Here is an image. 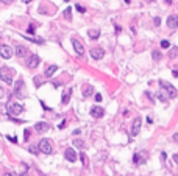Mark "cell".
<instances>
[{
	"instance_id": "cell-1",
	"label": "cell",
	"mask_w": 178,
	"mask_h": 176,
	"mask_svg": "<svg viewBox=\"0 0 178 176\" xmlns=\"http://www.w3.org/2000/svg\"><path fill=\"white\" fill-rule=\"evenodd\" d=\"M13 78H14V70L11 67H2L0 69V79L6 84H11Z\"/></svg>"
},
{
	"instance_id": "cell-2",
	"label": "cell",
	"mask_w": 178,
	"mask_h": 176,
	"mask_svg": "<svg viewBox=\"0 0 178 176\" xmlns=\"http://www.w3.org/2000/svg\"><path fill=\"white\" fill-rule=\"evenodd\" d=\"M159 86L163 87V91L166 92L167 95H169V98H175L178 97V91L175 87H173L170 83H167V81H164V79H159Z\"/></svg>"
},
{
	"instance_id": "cell-3",
	"label": "cell",
	"mask_w": 178,
	"mask_h": 176,
	"mask_svg": "<svg viewBox=\"0 0 178 176\" xmlns=\"http://www.w3.org/2000/svg\"><path fill=\"white\" fill-rule=\"evenodd\" d=\"M6 111H8L9 115H19V114H22V112H24V106L19 105V103H8Z\"/></svg>"
},
{
	"instance_id": "cell-4",
	"label": "cell",
	"mask_w": 178,
	"mask_h": 176,
	"mask_svg": "<svg viewBox=\"0 0 178 176\" xmlns=\"http://www.w3.org/2000/svg\"><path fill=\"white\" fill-rule=\"evenodd\" d=\"M14 55V50H13L9 45H0V56H2L3 59H9L11 56Z\"/></svg>"
},
{
	"instance_id": "cell-5",
	"label": "cell",
	"mask_w": 178,
	"mask_h": 176,
	"mask_svg": "<svg viewBox=\"0 0 178 176\" xmlns=\"http://www.w3.org/2000/svg\"><path fill=\"white\" fill-rule=\"evenodd\" d=\"M38 150L42 151V153H45V154H50V153H52V144L47 140V139H42V140L39 142Z\"/></svg>"
},
{
	"instance_id": "cell-6",
	"label": "cell",
	"mask_w": 178,
	"mask_h": 176,
	"mask_svg": "<svg viewBox=\"0 0 178 176\" xmlns=\"http://www.w3.org/2000/svg\"><path fill=\"white\" fill-rule=\"evenodd\" d=\"M72 47H74V52L77 53L78 56H83L84 55V47H83V44H81L78 39H72Z\"/></svg>"
},
{
	"instance_id": "cell-7",
	"label": "cell",
	"mask_w": 178,
	"mask_h": 176,
	"mask_svg": "<svg viewBox=\"0 0 178 176\" xmlns=\"http://www.w3.org/2000/svg\"><path fill=\"white\" fill-rule=\"evenodd\" d=\"M39 62H41V59H39L38 55H30L28 59H27V67L28 69H36L39 66Z\"/></svg>"
},
{
	"instance_id": "cell-8",
	"label": "cell",
	"mask_w": 178,
	"mask_h": 176,
	"mask_svg": "<svg viewBox=\"0 0 178 176\" xmlns=\"http://www.w3.org/2000/svg\"><path fill=\"white\" fill-rule=\"evenodd\" d=\"M141 126H142V118H141V117H136V118H134V122H133V126H131V136H133V137L139 134Z\"/></svg>"
},
{
	"instance_id": "cell-9",
	"label": "cell",
	"mask_w": 178,
	"mask_h": 176,
	"mask_svg": "<svg viewBox=\"0 0 178 176\" xmlns=\"http://www.w3.org/2000/svg\"><path fill=\"white\" fill-rule=\"evenodd\" d=\"M22 89H25V83H24V79H17V81L14 83V94L17 95L19 98H24Z\"/></svg>"
},
{
	"instance_id": "cell-10",
	"label": "cell",
	"mask_w": 178,
	"mask_h": 176,
	"mask_svg": "<svg viewBox=\"0 0 178 176\" xmlns=\"http://www.w3.org/2000/svg\"><path fill=\"white\" fill-rule=\"evenodd\" d=\"M64 157L67 159L69 162H75L77 161V151H75L74 148H67V150L64 151Z\"/></svg>"
},
{
	"instance_id": "cell-11",
	"label": "cell",
	"mask_w": 178,
	"mask_h": 176,
	"mask_svg": "<svg viewBox=\"0 0 178 176\" xmlns=\"http://www.w3.org/2000/svg\"><path fill=\"white\" fill-rule=\"evenodd\" d=\"M166 24L169 28H178V16L177 14H170L169 17H167Z\"/></svg>"
},
{
	"instance_id": "cell-12",
	"label": "cell",
	"mask_w": 178,
	"mask_h": 176,
	"mask_svg": "<svg viewBox=\"0 0 178 176\" xmlns=\"http://www.w3.org/2000/svg\"><path fill=\"white\" fill-rule=\"evenodd\" d=\"M103 114H105V109L100 108V106H92L91 108V115L92 117L100 118V117H103Z\"/></svg>"
},
{
	"instance_id": "cell-13",
	"label": "cell",
	"mask_w": 178,
	"mask_h": 176,
	"mask_svg": "<svg viewBox=\"0 0 178 176\" xmlns=\"http://www.w3.org/2000/svg\"><path fill=\"white\" fill-rule=\"evenodd\" d=\"M35 129H36V132H39V134H44V132L48 131V123H45V122H39V123H36Z\"/></svg>"
},
{
	"instance_id": "cell-14",
	"label": "cell",
	"mask_w": 178,
	"mask_h": 176,
	"mask_svg": "<svg viewBox=\"0 0 178 176\" xmlns=\"http://www.w3.org/2000/svg\"><path fill=\"white\" fill-rule=\"evenodd\" d=\"M14 53H16V56H19V58H24V56L28 55V48L24 47V45H17Z\"/></svg>"
},
{
	"instance_id": "cell-15",
	"label": "cell",
	"mask_w": 178,
	"mask_h": 176,
	"mask_svg": "<svg viewBox=\"0 0 178 176\" xmlns=\"http://www.w3.org/2000/svg\"><path fill=\"white\" fill-rule=\"evenodd\" d=\"M91 56L98 61V59H102L105 56V52L102 50V48H92V50H91Z\"/></svg>"
},
{
	"instance_id": "cell-16",
	"label": "cell",
	"mask_w": 178,
	"mask_h": 176,
	"mask_svg": "<svg viewBox=\"0 0 178 176\" xmlns=\"http://www.w3.org/2000/svg\"><path fill=\"white\" fill-rule=\"evenodd\" d=\"M58 66H50V67H47V69H45V76H47V78H50V76H53V73H55V72H58Z\"/></svg>"
},
{
	"instance_id": "cell-17",
	"label": "cell",
	"mask_w": 178,
	"mask_h": 176,
	"mask_svg": "<svg viewBox=\"0 0 178 176\" xmlns=\"http://www.w3.org/2000/svg\"><path fill=\"white\" fill-rule=\"evenodd\" d=\"M70 95H72V89H66L64 94H62V105H67L69 100H70Z\"/></svg>"
},
{
	"instance_id": "cell-18",
	"label": "cell",
	"mask_w": 178,
	"mask_h": 176,
	"mask_svg": "<svg viewBox=\"0 0 178 176\" xmlns=\"http://www.w3.org/2000/svg\"><path fill=\"white\" fill-rule=\"evenodd\" d=\"M155 97H156L159 101H163V103H166L167 100H169V95H167V94H164L163 91H158L156 94H155Z\"/></svg>"
},
{
	"instance_id": "cell-19",
	"label": "cell",
	"mask_w": 178,
	"mask_h": 176,
	"mask_svg": "<svg viewBox=\"0 0 178 176\" xmlns=\"http://www.w3.org/2000/svg\"><path fill=\"white\" fill-rule=\"evenodd\" d=\"M88 36L92 39V41H95V39H98V36H100V31H98V30H89Z\"/></svg>"
},
{
	"instance_id": "cell-20",
	"label": "cell",
	"mask_w": 178,
	"mask_h": 176,
	"mask_svg": "<svg viewBox=\"0 0 178 176\" xmlns=\"http://www.w3.org/2000/svg\"><path fill=\"white\" fill-rule=\"evenodd\" d=\"M94 94V87H92V86H86V87L83 89V97H91V95Z\"/></svg>"
},
{
	"instance_id": "cell-21",
	"label": "cell",
	"mask_w": 178,
	"mask_h": 176,
	"mask_svg": "<svg viewBox=\"0 0 178 176\" xmlns=\"http://www.w3.org/2000/svg\"><path fill=\"white\" fill-rule=\"evenodd\" d=\"M74 147L80 148V150H83L84 148V142L81 140V139H74Z\"/></svg>"
},
{
	"instance_id": "cell-22",
	"label": "cell",
	"mask_w": 178,
	"mask_h": 176,
	"mask_svg": "<svg viewBox=\"0 0 178 176\" xmlns=\"http://www.w3.org/2000/svg\"><path fill=\"white\" fill-rule=\"evenodd\" d=\"M25 39H28L30 42H36V44H44V39L41 38H25Z\"/></svg>"
},
{
	"instance_id": "cell-23",
	"label": "cell",
	"mask_w": 178,
	"mask_h": 176,
	"mask_svg": "<svg viewBox=\"0 0 178 176\" xmlns=\"http://www.w3.org/2000/svg\"><path fill=\"white\" fill-rule=\"evenodd\" d=\"M169 56H170V58H177V56H178V47H172V48H170Z\"/></svg>"
},
{
	"instance_id": "cell-24",
	"label": "cell",
	"mask_w": 178,
	"mask_h": 176,
	"mask_svg": "<svg viewBox=\"0 0 178 176\" xmlns=\"http://www.w3.org/2000/svg\"><path fill=\"white\" fill-rule=\"evenodd\" d=\"M70 13H72V8H66V9H64V17L67 19V21H70V17H72Z\"/></svg>"
},
{
	"instance_id": "cell-25",
	"label": "cell",
	"mask_w": 178,
	"mask_h": 176,
	"mask_svg": "<svg viewBox=\"0 0 178 176\" xmlns=\"http://www.w3.org/2000/svg\"><path fill=\"white\" fill-rule=\"evenodd\" d=\"M151 56H153V59H155V61H159V59H161V53L158 52V50H155L153 53H151Z\"/></svg>"
},
{
	"instance_id": "cell-26",
	"label": "cell",
	"mask_w": 178,
	"mask_h": 176,
	"mask_svg": "<svg viewBox=\"0 0 178 176\" xmlns=\"http://www.w3.org/2000/svg\"><path fill=\"white\" fill-rule=\"evenodd\" d=\"M133 162L134 164H141V154L139 153H136V154L133 156Z\"/></svg>"
},
{
	"instance_id": "cell-27",
	"label": "cell",
	"mask_w": 178,
	"mask_h": 176,
	"mask_svg": "<svg viewBox=\"0 0 178 176\" xmlns=\"http://www.w3.org/2000/svg\"><path fill=\"white\" fill-rule=\"evenodd\" d=\"M75 9H77L78 13H86V9H84L81 5H75Z\"/></svg>"
},
{
	"instance_id": "cell-28",
	"label": "cell",
	"mask_w": 178,
	"mask_h": 176,
	"mask_svg": "<svg viewBox=\"0 0 178 176\" xmlns=\"http://www.w3.org/2000/svg\"><path fill=\"white\" fill-rule=\"evenodd\" d=\"M161 47H163V48H169L170 47L169 41H161Z\"/></svg>"
},
{
	"instance_id": "cell-29",
	"label": "cell",
	"mask_w": 178,
	"mask_h": 176,
	"mask_svg": "<svg viewBox=\"0 0 178 176\" xmlns=\"http://www.w3.org/2000/svg\"><path fill=\"white\" fill-rule=\"evenodd\" d=\"M80 159H81V162H83L84 165H86V162H88V159H86V154H84V153H81L80 154Z\"/></svg>"
},
{
	"instance_id": "cell-30",
	"label": "cell",
	"mask_w": 178,
	"mask_h": 176,
	"mask_svg": "<svg viewBox=\"0 0 178 176\" xmlns=\"http://www.w3.org/2000/svg\"><path fill=\"white\" fill-rule=\"evenodd\" d=\"M27 33H28V34H33V33H35V25H30L27 28Z\"/></svg>"
},
{
	"instance_id": "cell-31",
	"label": "cell",
	"mask_w": 178,
	"mask_h": 176,
	"mask_svg": "<svg viewBox=\"0 0 178 176\" xmlns=\"http://www.w3.org/2000/svg\"><path fill=\"white\" fill-rule=\"evenodd\" d=\"M24 140H28V137H30V131H28V129H25V131H24Z\"/></svg>"
},
{
	"instance_id": "cell-32",
	"label": "cell",
	"mask_w": 178,
	"mask_h": 176,
	"mask_svg": "<svg viewBox=\"0 0 178 176\" xmlns=\"http://www.w3.org/2000/svg\"><path fill=\"white\" fill-rule=\"evenodd\" d=\"M6 139H8L9 142H13V144H16V142H17V139H16V137H11V136H6Z\"/></svg>"
},
{
	"instance_id": "cell-33",
	"label": "cell",
	"mask_w": 178,
	"mask_h": 176,
	"mask_svg": "<svg viewBox=\"0 0 178 176\" xmlns=\"http://www.w3.org/2000/svg\"><path fill=\"white\" fill-rule=\"evenodd\" d=\"M166 157H167V156H166V153H161V161H163V162H166Z\"/></svg>"
},
{
	"instance_id": "cell-34",
	"label": "cell",
	"mask_w": 178,
	"mask_h": 176,
	"mask_svg": "<svg viewBox=\"0 0 178 176\" xmlns=\"http://www.w3.org/2000/svg\"><path fill=\"white\" fill-rule=\"evenodd\" d=\"M95 101H102V95L100 94H95Z\"/></svg>"
},
{
	"instance_id": "cell-35",
	"label": "cell",
	"mask_w": 178,
	"mask_h": 176,
	"mask_svg": "<svg viewBox=\"0 0 178 176\" xmlns=\"http://www.w3.org/2000/svg\"><path fill=\"white\" fill-rule=\"evenodd\" d=\"M3 95H5V91H3V87H2V86H0V98H2Z\"/></svg>"
},
{
	"instance_id": "cell-36",
	"label": "cell",
	"mask_w": 178,
	"mask_h": 176,
	"mask_svg": "<svg viewBox=\"0 0 178 176\" xmlns=\"http://www.w3.org/2000/svg\"><path fill=\"white\" fill-rule=\"evenodd\" d=\"M173 162L178 164V153H177V154H173Z\"/></svg>"
},
{
	"instance_id": "cell-37",
	"label": "cell",
	"mask_w": 178,
	"mask_h": 176,
	"mask_svg": "<svg viewBox=\"0 0 178 176\" xmlns=\"http://www.w3.org/2000/svg\"><path fill=\"white\" fill-rule=\"evenodd\" d=\"M159 22H161V21H159V17H155V25L158 26V25H159Z\"/></svg>"
},
{
	"instance_id": "cell-38",
	"label": "cell",
	"mask_w": 178,
	"mask_h": 176,
	"mask_svg": "<svg viewBox=\"0 0 178 176\" xmlns=\"http://www.w3.org/2000/svg\"><path fill=\"white\" fill-rule=\"evenodd\" d=\"M64 125H66V120H62L61 123H59V126H58V128H59V129H61V128H64Z\"/></svg>"
},
{
	"instance_id": "cell-39",
	"label": "cell",
	"mask_w": 178,
	"mask_h": 176,
	"mask_svg": "<svg viewBox=\"0 0 178 176\" xmlns=\"http://www.w3.org/2000/svg\"><path fill=\"white\" fill-rule=\"evenodd\" d=\"M172 139H173L175 142H178V132H175V134H173V137H172Z\"/></svg>"
},
{
	"instance_id": "cell-40",
	"label": "cell",
	"mask_w": 178,
	"mask_h": 176,
	"mask_svg": "<svg viewBox=\"0 0 178 176\" xmlns=\"http://www.w3.org/2000/svg\"><path fill=\"white\" fill-rule=\"evenodd\" d=\"M120 30H122L120 26H119V25H116V33H120Z\"/></svg>"
},
{
	"instance_id": "cell-41",
	"label": "cell",
	"mask_w": 178,
	"mask_h": 176,
	"mask_svg": "<svg viewBox=\"0 0 178 176\" xmlns=\"http://www.w3.org/2000/svg\"><path fill=\"white\" fill-rule=\"evenodd\" d=\"M172 75L175 76V78H178V72H177V70H173V72H172Z\"/></svg>"
},
{
	"instance_id": "cell-42",
	"label": "cell",
	"mask_w": 178,
	"mask_h": 176,
	"mask_svg": "<svg viewBox=\"0 0 178 176\" xmlns=\"http://www.w3.org/2000/svg\"><path fill=\"white\" fill-rule=\"evenodd\" d=\"M5 3H11V2H14V0H3Z\"/></svg>"
},
{
	"instance_id": "cell-43",
	"label": "cell",
	"mask_w": 178,
	"mask_h": 176,
	"mask_svg": "<svg viewBox=\"0 0 178 176\" xmlns=\"http://www.w3.org/2000/svg\"><path fill=\"white\" fill-rule=\"evenodd\" d=\"M5 176H16V175H14V173H6Z\"/></svg>"
},
{
	"instance_id": "cell-44",
	"label": "cell",
	"mask_w": 178,
	"mask_h": 176,
	"mask_svg": "<svg viewBox=\"0 0 178 176\" xmlns=\"http://www.w3.org/2000/svg\"><path fill=\"white\" fill-rule=\"evenodd\" d=\"M164 2H166V3H169V5H170V3H172V0H164Z\"/></svg>"
},
{
	"instance_id": "cell-45",
	"label": "cell",
	"mask_w": 178,
	"mask_h": 176,
	"mask_svg": "<svg viewBox=\"0 0 178 176\" xmlns=\"http://www.w3.org/2000/svg\"><path fill=\"white\" fill-rule=\"evenodd\" d=\"M22 2H24V3H30V0H22Z\"/></svg>"
},
{
	"instance_id": "cell-46",
	"label": "cell",
	"mask_w": 178,
	"mask_h": 176,
	"mask_svg": "<svg viewBox=\"0 0 178 176\" xmlns=\"http://www.w3.org/2000/svg\"><path fill=\"white\" fill-rule=\"evenodd\" d=\"M19 176H28L27 173H22V175H19Z\"/></svg>"
},
{
	"instance_id": "cell-47",
	"label": "cell",
	"mask_w": 178,
	"mask_h": 176,
	"mask_svg": "<svg viewBox=\"0 0 178 176\" xmlns=\"http://www.w3.org/2000/svg\"><path fill=\"white\" fill-rule=\"evenodd\" d=\"M64 2H70V0H64Z\"/></svg>"
},
{
	"instance_id": "cell-48",
	"label": "cell",
	"mask_w": 178,
	"mask_h": 176,
	"mask_svg": "<svg viewBox=\"0 0 178 176\" xmlns=\"http://www.w3.org/2000/svg\"><path fill=\"white\" fill-rule=\"evenodd\" d=\"M148 2H155V0H148Z\"/></svg>"
}]
</instances>
